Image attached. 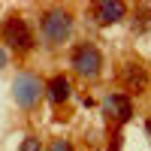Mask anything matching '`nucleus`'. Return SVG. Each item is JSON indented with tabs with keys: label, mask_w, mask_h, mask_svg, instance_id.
<instances>
[{
	"label": "nucleus",
	"mask_w": 151,
	"mask_h": 151,
	"mask_svg": "<svg viewBox=\"0 0 151 151\" xmlns=\"http://www.w3.org/2000/svg\"><path fill=\"white\" fill-rule=\"evenodd\" d=\"M121 148V142H118V136H112V142H109V151H118Z\"/></svg>",
	"instance_id": "12"
},
{
	"label": "nucleus",
	"mask_w": 151,
	"mask_h": 151,
	"mask_svg": "<svg viewBox=\"0 0 151 151\" xmlns=\"http://www.w3.org/2000/svg\"><path fill=\"white\" fill-rule=\"evenodd\" d=\"M0 40H3L12 52L18 55H27L30 48L36 45V36H33V27L27 24V18L24 15H6V21L0 24Z\"/></svg>",
	"instance_id": "2"
},
{
	"label": "nucleus",
	"mask_w": 151,
	"mask_h": 151,
	"mask_svg": "<svg viewBox=\"0 0 151 151\" xmlns=\"http://www.w3.org/2000/svg\"><path fill=\"white\" fill-rule=\"evenodd\" d=\"M145 130H148V136H151V118H148V121H145Z\"/></svg>",
	"instance_id": "13"
},
{
	"label": "nucleus",
	"mask_w": 151,
	"mask_h": 151,
	"mask_svg": "<svg viewBox=\"0 0 151 151\" xmlns=\"http://www.w3.org/2000/svg\"><path fill=\"white\" fill-rule=\"evenodd\" d=\"M91 15H94L97 24H118L127 15V3H121V0H103V3L91 6Z\"/></svg>",
	"instance_id": "6"
},
{
	"label": "nucleus",
	"mask_w": 151,
	"mask_h": 151,
	"mask_svg": "<svg viewBox=\"0 0 151 151\" xmlns=\"http://www.w3.org/2000/svg\"><path fill=\"white\" fill-rule=\"evenodd\" d=\"M70 67L73 73H79L82 79H97L103 73V55L94 42H79L73 48V58H70Z\"/></svg>",
	"instance_id": "3"
},
{
	"label": "nucleus",
	"mask_w": 151,
	"mask_h": 151,
	"mask_svg": "<svg viewBox=\"0 0 151 151\" xmlns=\"http://www.w3.org/2000/svg\"><path fill=\"white\" fill-rule=\"evenodd\" d=\"M6 64H9V58H6V52H3V48H0V73L6 70Z\"/></svg>",
	"instance_id": "11"
},
{
	"label": "nucleus",
	"mask_w": 151,
	"mask_h": 151,
	"mask_svg": "<svg viewBox=\"0 0 151 151\" xmlns=\"http://www.w3.org/2000/svg\"><path fill=\"white\" fill-rule=\"evenodd\" d=\"M121 82H124V88L133 91V94H145V91H148V73H145L142 64H127L124 73H121Z\"/></svg>",
	"instance_id": "8"
},
{
	"label": "nucleus",
	"mask_w": 151,
	"mask_h": 151,
	"mask_svg": "<svg viewBox=\"0 0 151 151\" xmlns=\"http://www.w3.org/2000/svg\"><path fill=\"white\" fill-rule=\"evenodd\" d=\"M45 151H76V148H73V142H70V139H52Z\"/></svg>",
	"instance_id": "10"
},
{
	"label": "nucleus",
	"mask_w": 151,
	"mask_h": 151,
	"mask_svg": "<svg viewBox=\"0 0 151 151\" xmlns=\"http://www.w3.org/2000/svg\"><path fill=\"white\" fill-rule=\"evenodd\" d=\"M18 151H42V142L36 136H24V142L18 145Z\"/></svg>",
	"instance_id": "9"
},
{
	"label": "nucleus",
	"mask_w": 151,
	"mask_h": 151,
	"mask_svg": "<svg viewBox=\"0 0 151 151\" xmlns=\"http://www.w3.org/2000/svg\"><path fill=\"white\" fill-rule=\"evenodd\" d=\"M40 36L48 48H58L64 45L70 36H73V12L64 6H52L40 15Z\"/></svg>",
	"instance_id": "1"
},
{
	"label": "nucleus",
	"mask_w": 151,
	"mask_h": 151,
	"mask_svg": "<svg viewBox=\"0 0 151 151\" xmlns=\"http://www.w3.org/2000/svg\"><path fill=\"white\" fill-rule=\"evenodd\" d=\"M100 109H103V118L109 124H115V127H121V124H127L133 118V100L127 94H121V91L106 94L103 103H100Z\"/></svg>",
	"instance_id": "5"
},
{
	"label": "nucleus",
	"mask_w": 151,
	"mask_h": 151,
	"mask_svg": "<svg viewBox=\"0 0 151 151\" xmlns=\"http://www.w3.org/2000/svg\"><path fill=\"white\" fill-rule=\"evenodd\" d=\"M45 94V82L36 73H18L15 82H12V97L21 109H33Z\"/></svg>",
	"instance_id": "4"
},
{
	"label": "nucleus",
	"mask_w": 151,
	"mask_h": 151,
	"mask_svg": "<svg viewBox=\"0 0 151 151\" xmlns=\"http://www.w3.org/2000/svg\"><path fill=\"white\" fill-rule=\"evenodd\" d=\"M70 94H73L70 76L58 73V76H52V79L45 82V94H42V97H48V103H52V106H60V103H67V100H70Z\"/></svg>",
	"instance_id": "7"
}]
</instances>
